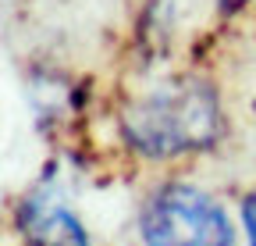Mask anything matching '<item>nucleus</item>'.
Listing matches in <instances>:
<instances>
[{
    "mask_svg": "<svg viewBox=\"0 0 256 246\" xmlns=\"http://www.w3.org/2000/svg\"><path fill=\"white\" fill-rule=\"evenodd\" d=\"M220 129L217 93L206 82L160 86L124 114V132L150 157H171L182 150L210 146Z\"/></svg>",
    "mask_w": 256,
    "mask_h": 246,
    "instance_id": "f257e3e1",
    "label": "nucleus"
},
{
    "mask_svg": "<svg viewBox=\"0 0 256 246\" xmlns=\"http://www.w3.org/2000/svg\"><path fill=\"white\" fill-rule=\"evenodd\" d=\"M146 246H232L224 210L192 186L160 189L142 210Z\"/></svg>",
    "mask_w": 256,
    "mask_h": 246,
    "instance_id": "f03ea898",
    "label": "nucleus"
},
{
    "mask_svg": "<svg viewBox=\"0 0 256 246\" xmlns=\"http://www.w3.org/2000/svg\"><path fill=\"white\" fill-rule=\"evenodd\" d=\"M22 225L32 246H89L82 225L75 221V214L64 207H43V203H28L22 214Z\"/></svg>",
    "mask_w": 256,
    "mask_h": 246,
    "instance_id": "7ed1b4c3",
    "label": "nucleus"
},
{
    "mask_svg": "<svg viewBox=\"0 0 256 246\" xmlns=\"http://www.w3.org/2000/svg\"><path fill=\"white\" fill-rule=\"evenodd\" d=\"M242 221H246V232H249V246H256V193L242 203Z\"/></svg>",
    "mask_w": 256,
    "mask_h": 246,
    "instance_id": "20e7f679",
    "label": "nucleus"
},
{
    "mask_svg": "<svg viewBox=\"0 0 256 246\" xmlns=\"http://www.w3.org/2000/svg\"><path fill=\"white\" fill-rule=\"evenodd\" d=\"M228 4H242V0H228Z\"/></svg>",
    "mask_w": 256,
    "mask_h": 246,
    "instance_id": "39448f33",
    "label": "nucleus"
}]
</instances>
